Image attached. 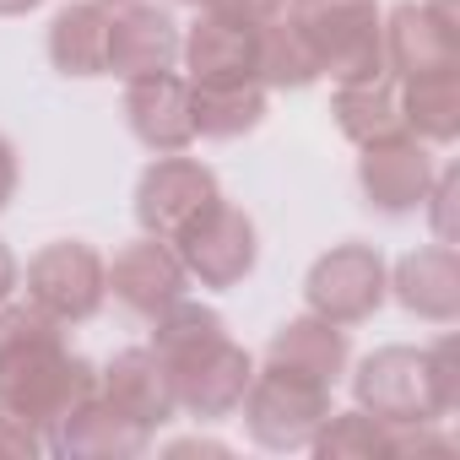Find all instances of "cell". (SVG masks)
<instances>
[{"label":"cell","instance_id":"cell-2","mask_svg":"<svg viewBox=\"0 0 460 460\" xmlns=\"http://www.w3.org/2000/svg\"><path fill=\"white\" fill-rule=\"evenodd\" d=\"M352 401L379 422H449L460 406V347L438 336L428 347H374L368 358L347 363Z\"/></svg>","mask_w":460,"mask_h":460},{"label":"cell","instance_id":"cell-24","mask_svg":"<svg viewBox=\"0 0 460 460\" xmlns=\"http://www.w3.org/2000/svg\"><path fill=\"white\" fill-rule=\"evenodd\" d=\"M261 82H266V93H304V87L325 82L314 49L304 44V33L288 17L261 28Z\"/></svg>","mask_w":460,"mask_h":460},{"label":"cell","instance_id":"cell-13","mask_svg":"<svg viewBox=\"0 0 460 460\" xmlns=\"http://www.w3.org/2000/svg\"><path fill=\"white\" fill-rule=\"evenodd\" d=\"M179 66L195 87H239L261 82V28L239 17L195 12V22L179 39ZM266 87V82H261Z\"/></svg>","mask_w":460,"mask_h":460},{"label":"cell","instance_id":"cell-14","mask_svg":"<svg viewBox=\"0 0 460 460\" xmlns=\"http://www.w3.org/2000/svg\"><path fill=\"white\" fill-rule=\"evenodd\" d=\"M125 125L130 136L157 152H190L195 146V109H190V76L152 71L125 82Z\"/></svg>","mask_w":460,"mask_h":460},{"label":"cell","instance_id":"cell-6","mask_svg":"<svg viewBox=\"0 0 460 460\" xmlns=\"http://www.w3.org/2000/svg\"><path fill=\"white\" fill-rule=\"evenodd\" d=\"M390 298V261L363 244V239H341L325 255H314L309 277H304V309L325 314L336 325H368Z\"/></svg>","mask_w":460,"mask_h":460},{"label":"cell","instance_id":"cell-28","mask_svg":"<svg viewBox=\"0 0 460 460\" xmlns=\"http://www.w3.org/2000/svg\"><path fill=\"white\" fill-rule=\"evenodd\" d=\"M282 6H288V0H211L206 12H217V17H239V22L266 28V22H277V17H282Z\"/></svg>","mask_w":460,"mask_h":460},{"label":"cell","instance_id":"cell-22","mask_svg":"<svg viewBox=\"0 0 460 460\" xmlns=\"http://www.w3.org/2000/svg\"><path fill=\"white\" fill-rule=\"evenodd\" d=\"M190 109H195V141H244L266 125L271 93L261 82H239V87H195L190 82Z\"/></svg>","mask_w":460,"mask_h":460},{"label":"cell","instance_id":"cell-19","mask_svg":"<svg viewBox=\"0 0 460 460\" xmlns=\"http://www.w3.org/2000/svg\"><path fill=\"white\" fill-rule=\"evenodd\" d=\"M266 363L293 368V374H309V379H320V385L336 390L347 379V363H352V336H347V325L304 309V314H293V320H282L271 331Z\"/></svg>","mask_w":460,"mask_h":460},{"label":"cell","instance_id":"cell-16","mask_svg":"<svg viewBox=\"0 0 460 460\" xmlns=\"http://www.w3.org/2000/svg\"><path fill=\"white\" fill-rule=\"evenodd\" d=\"M179 39H184V28L157 0L109 6V76L130 82V76L173 71L179 66Z\"/></svg>","mask_w":460,"mask_h":460},{"label":"cell","instance_id":"cell-11","mask_svg":"<svg viewBox=\"0 0 460 460\" xmlns=\"http://www.w3.org/2000/svg\"><path fill=\"white\" fill-rule=\"evenodd\" d=\"M433 173H438V157L428 141L417 136H385L374 146H358V195L368 211L401 222V217H417L428 190H433Z\"/></svg>","mask_w":460,"mask_h":460},{"label":"cell","instance_id":"cell-4","mask_svg":"<svg viewBox=\"0 0 460 460\" xmlns=\"http://www.w3.org/2000/svg\"><path fill=\"white\" fill-rule=\"evenodd\" d=\"M282 17L304 33V44L314 49V60L331 82L385 71V55H379L385 6L379 0H288Z\"/></svg>","mask_w":460,"mask_h":460},{"label":"cell","instance_id":"cell-34","mask_svg":"<svg viewBox=\"0 0 460 460\" xmlns=\"http://www.w3.org/2000/svg\"><path fill=\"white\" fill-rule=\"evenodd\" d=\"M103 6H130V0H103Z\"/></svg>","mask_w":460,"mask_h":460},{"label":"cell","instance_id":"cell-3","mask_svg":"<svg viewBox=\"0 0 460 460\" xmlns=\"http://www.w3.org/2000/svg\"><path fill=\"white\" fill-rule=\"evenodd\" d=\"M331 411H336L331 385H320L309 374H293V368H277V363H255V379L239 401L250 444H261L271 455L309 449V438L320 433V422Z\"/></svg>","mask_w":460,"mask_h":460},{"label":"cell","instance_id":"cell-9","mask_svg":"<svg viewBox=\"0 0 460 460\" xmlns=\"http://www.w3.org/2000/svg\"><path fill=\"white\" fill-rule=\"evenodd\" d=\"M211 200H222V184H217L211 163H200V157H190V152H157V157L141 168V179H136L130 211H136V222H141V234L173 244Z\"/></svg>","mask_w":460,"mask_h":460},{"label":"cell","instance_id":"cell-30","mask_svg":"<svg viewBox=\"0 0 460 460\" xmlns=\"http://www.w3.org/2000/svg\"><path fill=\"white\" fill-rule=\"evenodd\" d=\"M163 455H173V460H184V455H217V460H222V455H234V449H227L222 438H200V433H195V438H173V444H163Z\"/></svg>","mask_w":460,"mask_h":460},{"label":"cell","instance_id":"cell-17","mask_svg":"<svg viewBox=\"0 0 460 460\" xmlns=\"http://www.w3.org/2000/svg\"><path fill=\"white\" fill-rule=\"evenodd\" d=\"M390 298L422 325L460 320V255L455 244H417L390 266Z\"/></svg>","mask_w":460,"mask_h":460},{"label":"cell","instance_id":"cell-18","mask_svg":"<svg viewBox=\"0 0 460 460\" xmlns=\"http://www.w3.org/2000/svg\"><path fill=\"white\" fill-rule=\"evenodd\" d=\"M49 455H66V460H136L146 455L157 438L146 428H136L130 417H119L98 390L87 401H76L49 433H44Z\"/></svg>","mask_w":460,"mask_h":460},{"label":"cell","instance_id":"cell-8","mask_svg":"<svg viewBox=\"0 0 460 460\" xmlns=\"http://www.w3.org/2000/svg\"><path fill=\"white\" fill-rule=\"evenodd\" d=\"M28 304H39L44 314H55L60 325H87L103 304H109V282H103V255L87 239H55L44 244L17 288Z\"/></svg>","mask_w":460,"mask_h":460},{"label":"cell","instance_id":"cell-26","mask_svg":"<svg viewBox=\"0 0 460 460\" xmlns=\"http://www.w3.org/2000/svg\"><path fill=\"white\" fill-rule=\"evenodd\" d=\"M455 200H460V173L455 168H438L433 173V190H428V200H422V217H428V227H433V239L438 244H455Z\"/></svg>","mask_w":460,"mask_h":460},{"label":"cell","instance_id":"cell-20","mask_svg":"<svg viewBox=\"0 0 460 460\" xmlns=\"http://www.w3.org/2000/svg\"><path fill=\"white\" fill-rule=\"evenodd\" d=\"M331 119L352 146H374L385 136H401V82L390 71H368V76H347L331 87Z\"/></svg>","mask_w":460,"mask_h":460},{"label":"cell","instance_id":"cell-5","mask_svg":"<svg viewBox=\"0 0 460 460\" xmlns=\"http://www.w3.org/2000/svg\"><path fill=\"white\" fill-rule=\"evenodd\" d=\"M173 250H179V261L190 271V288L227 293L261 266V227L239 200L222 195L173 239Z\"/></svg>","mask_w":460,"mask_h":460},{"label":"cell","instance_id":"cell-31","mask_svg":"<svg viewBox=\"0 0 460 460\" xmlns=\"http://www.w3.org/2000/svg\"><path fill=\"white\" fill-rule=\"evenodd\" d=\"M17 288H22V266H17L12 244L0 239V304H6V298H17Z\"/></svg>","mask_w":460,"mask_h":460},{"label":"cell","instance_id":"cell-12","mask_svg":"<svg viewBox=\"0 0 460 460\" xmlns=\"http://www.w3.org/2000/svg\"><path fill=\"white\" fill-rule=\"evenodd\" d=\"M103 282H109V298L136 320H157L168 304H179L190 293V271H184L179 250L152 234L119 244L114 261H103Z\"/></svg>","mask_w":460,"mask_h":460},{"label":"cell","instance_id":"cell-29","mask_svg":"<svg viewBox=\"0 0 460 460\" xmlns=\"http://www.w3.org/2000/svg\"><path fill=\"white\" fill-rule=\"evenodd\" d=\"M17 179H22V168H17V146H12V136H0V211L17 200Z\"/></svg>","mask_w":460,"mask_h":460},{"label":"cell","instance_id":"cell-23","mask_svg":"<svg viewBox=\"0 0 460 460\" xmlns=\"http://www.w3.org/2000/svg\"><path fill=\"white\" fill-rule=\"evenodd\" d=\"M401 119H406V136L428 146H449L460 136V71L401 82Z\"/></svg>","mask_w":460,"mask_h":460},{"label":"cell","instance_id":"cell-32","mask_svg":"<svg viewBox=\"0 0 460 460\" xmlns=\"http://www.w3.org/2000/svg\"><path fill=\"white\" fill-rule=\"evenodd\" d=\"M39 6H44V0H0V17H28Z\"/></svg>","mask_w":460,"mask_h":460},{"label":"cell","instance_id":"cell-7","mask_svg":"<svg viewBox=\"0 0 460 460\" xmlns=\"http://www.w3.org/2000/svg\"><path fill=\"white\" fill-rule=\"evenodd\" d=\"M379 55L395 82L460 71V12L455 0H401L379 17Z\"/></svg>","mask_w":460,"mask_h":460},{"label":"cell","instance_id":"cell-10","mask_svg":"<svg viewBox=\"0 0 460 460\" xmlns=\"http://www.w3.org/2000/svg\"><path fill=\"white\" fill-rule=\"evenodd\" d=\"M168 379H173V401H179V417H195V422H222V417H239V401L255 379V352L239 347L234 336H217L173 363H163Z\"/></svg>","mask_w":460,"mask_h":460},{"label":"cell","instance_id":"cell-15","mask_svg":"<svg viewBox=\"0 0 460 460\" xmlns=\"http://www.w3.org/2000/svg\"><path fill=\"white\" fill-rule=\"evenodd\" d=\"M98 395H103L119 417H130L136 428H146L152 438L179 417L173 379H168V368H163V358H157L152 347H125V352H114V358L98 368Z\"/></svg>","mask_w":460,"mask_h":460},{"label":"cell","instance_id":"cell-27","mask_svg":"<svg viewBox=\"0 0 460 460\" xmlns=\"http://www.w3.org/2000/svg\"><path fill=\"white\" fill-rule=\"evenodd\" d=\"M39 455H49L44 433L28 417H17V411L0 406V460H39Z\"/></svg>","mask_w":460,"mask_h":460},{"label":"cell","instance_id":"cell-33","mask_svg":"<svg viewBox=\"0 0 460 460\" xmlns=\"http://www.w3.org/2000/svg\"><path fill=\"white\" fill-rule=\"evenodd\" d=\"M179 6H190V12H206V6H211V0H179Z\"/></svg>","mask_w":460,"mask_h":460},{"label":"cell","instance_id":"cell-21","mask_svg":"<svg viewBox=\"0 0 460 460\" xmlns=\"http://www.w3.org/2000/svg\"><path fill=\"white\" fill-rule=\"evenodd\" d=\"M49 66L71 82L109 76V6L103 0H71L49 17Z\"/></svg>","mask_w":460,"mask_h":460},{"label":"cell","instance_id":"cell-1","mask_svg":"<svg viewBox=\"0 0 460 460\" xmlns=\"http://www.w3.org/2000/svg\"><path fill=\"white\" fill-rule=\"evenodd\" d=\"M55 314L28 298L0 304V406L49 433L76 401L98 390V363H87Z\"/></svg>","mask_w":460,"mask_h":460},{"label":"cell","instance_id":"cell-25","mask_svg":"<svg viewBox=\"0 0 460 460\" xmlns=\"http://www.w3.org/2000/svg\"><path fill=\"white\" fill-rule=\"evenodd\" d=\"M309 449L320 460H374V455H390V422L368 417L363 406L352 411H331L320 422V433L309 438Z\"/></svg>","mask_w":460,"mask_h":460}]
</instances>
